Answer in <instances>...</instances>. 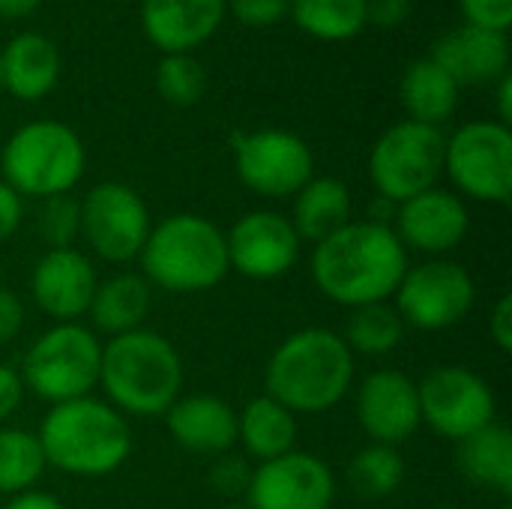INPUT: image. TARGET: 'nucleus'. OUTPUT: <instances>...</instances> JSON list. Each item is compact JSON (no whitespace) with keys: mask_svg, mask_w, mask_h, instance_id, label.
<instances>
[{"mask_svg":"<svg viewBox=\"0 0 512 509\" xmlns=\"http://www.w3.org/2000/svg\"><path fill=\"white\" fill-rule=\"evenodd\" d=\"M87 153L78 132L57 120H33L9 135L0 153L3 183L21 198L69 195L84 177Z\"/></svg>","mask_w":512,"mask_h":509,"instance_id":"obj_6","label":"nucleus"},{"mask_svg":"<svg viewBox=\"0 0 512 509\" xmlns=\"http://www.w3.org/2000/svg\"><path fill=\"white\" fill-rule=\"evenodd\" d=\"M45 456L36 432L18 426H0V495L30 492L45 474Z\"/></svg>","mask_w":512,"mask_h":509,"instance_id":"obj_30","label":"nucleus"},{"mask_svg":"<svg viewBox=\"0 0 512 509\" xmlns=\"http://www.w3.org/2000/svg\"><path fill=\"white\" fill-rule=\"evenodd\" d=\"M288 15L315 39L345 42L369 24V0H288Z\"/></svg>","mask_w":512,"mask_h":509,"instance_id":"obj_28","label":"nucleus"},{"mask_svg":"<svg viewBox=\"0 0 512 509\" xmlns=\"http://www.w3.org/2000/svg\"><path fill=\"white\" fill-rule=\"evenodd\" d=\"M333 501V468L306 450H291L279 459L261 462L246 486L249 509H330Z\"/></svg>","mask_w":512,"mask_h":509,"instance_id":"obj_14","label":"nucleus"},{"mask_svg":"<svg viewBox=\"0 0 512 509\" xmlns=\"http://www.w3.org/2000/svg\"><path fill=\"white\" fill-rule=\"evenodd\" d=\"M348 483L360 498H390L405 483V459L399 447L369 444L348 465Z\"/></svg>","mask_w":512,"mask_h":509,"instance_id":"obj_31","label":"nucleus"},{"mask_svg":"<svg viewBox=\"0 0 512 509\" xmlns=\"http://www.w3.org/2000/svg\"><path fill=\"white\" fill-rule=\"evenodd\" d=\"M3 57V90L21 102H36L48 96L60 78V51L42 33H18L0 51Z\"/></svg>","mask_w":512,"mask_h":509,"instance_id":"obj_22","label":"nucleus"},{"mask_svg":"<svg viewBox=\"0 0 512 509\" xmlns=\"http://www.w3.org/2000/svg\"><path fill=\"white\" fill-rule=\"evenodd\" d=\"M36 438L45 465L72 477L114 474L132 453L129 420L93 396L51 405L39 423Z\"/></svg>","mask_w":512,"mask_h":509,"instance_id":"obj_4","label":"nucleus"},{"mask_svg":"<svg viewBox=\"0 0 512 509\" xmlns=\"http://www.w3.org/2000/svg\"><path fill=\"white\" fill-rule=\"evenodd\" d=\"M357 423L372 444H405L423 426L417 381L399 369L369 372L357 387Z\"/></svg>","mask_w":512,"mask_h":509,"instance_id":"obj_16","label":"nucleus"},{"mask_svg":"<svg viewBox=\"0 0 512 509\" xmlns=\"http://www.w3.org/2000/svg\"><path fill=\"white\" fill-rule=\"evenodd\" d=\"M99 366V336L78 321H69L48 327L30 342L18 375L24 381V390H30L42 402L60 405L93 396V390L99 387Z\"/></svg>","mask_w":512,"mask_h":509,"instance_id":"obj_7","label":"nucleus"},{"mask_svg":"<svg viewBox=\"0 0 512 509\" xmlns=\"http://www.w3.org/2000/svg\"><path fill=\"white\" fill-rule=\"evenodd\" d=\"M345 345L351 354H366V357H384L396 351L405 339V321L399 318L396 306L390 303H369L357 306L348 315L345 324Z\"/></svg>","mask_w":512,"mask_h":509,"instance_id":"obj_29","label":"nucleus"},{"mask_svg":"<svg viewBox=\"0 0 512 509\" xmlns=\"http://www.w3.org/2000/svg\"><path fill=\"white\" fill-rule=\"evenodd\" d=\"M156 90L171 105H195L207 90V72L192 54H165L156 66Z\"/></svg>","mask_w":512,"mask_h":509,"instance_id":"obj_32","label":"nucleus"},{"mask_svg":"<svg viewBox=\"0 0 512 509\" xmlns=\"http://www.w3.org/2000/svg\"><path fill=\"white\" fill-rule=\"evenodd\" d=\"M3 509H66L54 495L48 492H39V489H30V492H21L15 498H9V504Z\"/></svg>","mask_w":512,"mask_h":509,"instance_id":"obj_42","label":"nucleus"},{"mask_svg":"<svg viewBox=\"0 0 512 509\" xmlns=\"http://www.w3.org/2000/svg\"><path fill=\"white\" fill-rule=\"evenodd\" d=\"M459 87L495 84L510 72V39L507 33L459 24L447 30L429 54Z\"/></svg>","mask_w":512,"mask_h":509,"instance_id":"obj_19","label":"nucleus"},{"mask_svg":"<svg viewBox=\"0 0 512 509\" xmlns=\"http://www.w3.org/2000/svg\"><path fill=\"white\" fill-rule=\"evenodd\" d=\"M150 291L153 288L141 273H114L96 285L87 315L93 318V327L108 339L141 330L153 303Z\"/></svg>","mask_w":512,"mask_h":509,"instance_id":"obj_23","label":"nucleus"},{"mask_svg":"<svg viewBox=\"0 0 512 509\" xmlns=\"http://www.w3.org/2000/svg\"><path fill=\"white\" fill-rule=\"evenodd\" d=\"M231 15L249 27H270L288 15V0H225Z\"/></svg>","mask_w":512,"mask_h":509,"instance_id":"obj_35","label":"nucleus"},{"mask_svg":"<svg viewBox=\"0 0 512 509\" xmlns=\"http://www.w3.org/2000/svg\"><path fill=\"white\" fill-rule=\"evenodd\" d=\"M24 399V381L15 369L0 363V423H6Z\"/></svg>","mask_w":512,"mask_h":509,"instance_id":"obj_40","label":"nucleus"},{"mask_svg":"<svg viewBox=\"0 0 512 509\" xmlns=\"http://www.w3.org/2000/svg\"><path fill=\"white\" fill-rule=\"evenodd\" d=\"M300 237L282 213L252 210L240 216L225 234L228 264L246 279L270 282L294 270L300 258Z\"/></svg>","mask_w":512,"mask_h":509,"instance_id":"obj_15","label":"nucleus"},{"mask_svg":"<svg viewBox=\"0 0 512 509\" xmlns=\"http://www.w3.org/2000/svg\"><path fill=\"white\" fill-rule=\"evenodd\" d=\"M444 174L483 204L507 207L512 198V132L498 120H471L444 144Z\"/></svg>","mask_w":512,"mask_h":509,"instance_id":"obj_9","label":"nucleus"},{"mask_svg":"<svg viewBox=\"0 0 512 509\" xmlns=\"http://www.w3.org/2000/svg\"><path fill=\"white\" fill-rule=\"evenodd\" d=\"M444 144L438 126L402 120L390 126L369 153V180L378 198L393 207L435 189L444 174Z\"/></svg>","mask_w":512,"mask_h":509,"instance_id":"obj_8","label":"nucleus"},{"mask_svg":"<svg viewBox=\"0 0 512 509\" xmlns=\"http://www.w3.org/2000/svg\"><path fill=\"white\" fill-rule=\"evenodd\" d=\"M408 270V249L399 243L393 225L372 219L348 222L327 240L315 243L309 273L315 288L345 306L387 303Z\"/></svg>","mask_w":512,"mask_h":509,"instance_id":"obj_1","label":"nucleus"},{"mask_svg":"<svg viewBox=\"0 0 512 509\" xmlns=\"http://www.w3.org/2000/svg\"><path fill=\"white\" fill-rule=\"evenodd\" d=\"M456 465L465 480L501 498L512 495V435L504 423H489L456 444Z\"/></svg>","mask_w":512,"mask_h":509,"instance_id":"obj_24","label":"nucleus"},{"mask_svg":"<svg viewBox=\"0 0 512 509\" xmlns=\"http://www.w3.org/2000/svg\"><path fill=\"white\" fill-rule=\"evenodd\" d=\"M24 222V198L0 180V243L9 240Z\"/></svg>","mask_w":512,"mask_h":509,"instance_id":"obj_39","label":"nucleus"},{"mask_svg":"<svg viewBox=\"0 0 512 509\" xmlns=\"http://www.w3.org/2000/svg\"><path fill=\"white\" fill-rule=\"evenodd\" d=\"M393 231L405 249L441 258L465 243L471 231V213L456 192L435 186L396 204Z\"/></svg>","mask_w":512,"mask_h":509,"instance_id":"obj_17","label":"nucleus"},{"mask_svg":"<svg viewBox=\"0 0 512 509\" xmlns=\"http://www.w3.org/2000/svg\"><path fill=\"white\" fill-rule=\"evenodd\" d=\"M351 189L336 177H312L297 195L291 210V225L300 240L321 243L351 222Z\"/></svg>","mask_w":512,"mask_h":509,"instance_id":"obj_25","label":"nucleus"},{"mask_svg":"<svg viewBox=\"0 0 512 509\" xmlns=\"http://www.w3.org/2000/svg\"><path fill=\"white\" fill-rule=\"evenodd\" d=\"M39 237L48 249H69L81 237V204L72 195L45 198L36 216Z\"/></svg>","mask_w":512,"mask_h":509,"instance_id":"obj_33","label":"nucleus"},{"mask_svg":"<svg viewBox=\"0 0 512 509\" xmlns=\"http://www.w3.org/2000/svg\"><path fill=\"white\" fill-rule=\"evenodd\" d=\"M465 24L507 33L512 24V0H459Z\"/></svg>","mask_w":512,"mask_h":509,"instance_id":"obj_34","label":"nucleus"},{"mask_svg":"<svg viewBox=\"0 0 512 509\" xmlns=\"http://www.w3.org/2000/svg\"><path fill=\"white\" fill-rule=\"evenodd\" d=\"M354 384V354L342 333L306 327L282 339L264 369L267 396L294 417L336 408Z\"/></svg>","mask_w":512,"mask_h":509,"instance_id":"obj_2","label":"nucleus"},{"mask_svg":"<svg viewBox=\"0 0 512 509\" xmlns=\"http://www.w3.org/2000/svg\"><path fill=\"white\" fill-rule=\"evenodd\" d=\"M411 12V0H369V21L393 27L402 24Z\"/></svg>","mask_w":512,"mask_h":509,"instance_id":"obj_41","label":"nucleus"},{"mask_svg":"<svg viewBox=\"0 0 512 509\" xmlns=\"http://www.w3.org/2000/svg\"><path fill=\"white\" fill-rule=\"evenodd\" d=\"M138 261L141 276L171 294L210 291L231 273L225 231L198 213H174L153 225Z\"/></svg>","mask_w":512,"mask_h":509,"instance_id":"obj_5","label":"nucleus"},{"mask_svg":"<svg viewBox=\"0 0 512 509\" xmlns=\"http://www.w3.org/2000/svg\"><path fill=\"white\" fill-rule=\"evenodd\" d=\"M498 123L510 126L512 123V75H501L498 81Z\"/></svg>","mask_w":512,"mask_h":509,"instance_id":"obj_43","label":"nucleus"},{"mask_svg":"<svg viewBox=\"0 0 512 509\" xmlns=\"http://www.w3.org/2000/svg\"><path fill=\"white\" fill-rule=\"evenodd\" d=\"M417 396L423 423L453 444L498 420V399L492 387L465 366L432 369L417 384Z\"/></svg>","mask_w":512,"mask_h":509,"instance_id":"obj_11","label":"nucleus"},{"mask_svg":"<svg viewBox=\"0 0 512 509\" xmlns=\"http://www.w3.org/2000/svg\"><path fill=\"white\" fill-rule=\"evenodd\" d=\"M99 387L123 417H165L183 393V360L156 330H132L102 345Z\"/></svg>","mask_w":512,"mask_h":509,"instance_id":"obj_3","label":"nucleus"},{"mask_svg":"<svg viewBox=\"0 0 512 509\" xmlns=\"http://www.w3.org/2000/svg\"><path fill=\"white\" fill-rule=\"evenodd\" d=\"M225 18V0H144L141 27L165 54H189L204 45Z\"/></svg>","mask_w":512,"mask_h":509,"instance_id":"obj_20","label":"nucleus"},{"mask_svg":"<svg viewBox=\"0 0 512 509\" xmlns=\"http://www.w3.org/2000/svg\"><path fill=\"white\" fill-rule=\"evenodd\" d=\"M399 90L408 120L441 129V123L453 117L462 87L432 57H420L405 69Z\"/></svg>","mask_w":512,"mask_h":509,"instance_id":"obj_27","label":"nucleus"},{"mask_svg":"<svg viewBox=\"0 0 512 509\" xmlns=\"http://www.w3.org/2000/svg\"><path fill=\"white\" fill-rule=\"evenodd\" d=\"M96 285L99 279L93 261L75 246L45 249L30 273L33 303L54 318V324H69L87 315Z\"/></svg>","mask_w":512,"mask_h":509,"instance_id":"obj_18","label":"nucleus"},{"mask_svg":"<svg viewBox=\"0 0 512 509\" xmlns=\"http://www.w3.org/2000/svg\"><path fill=\"white\" fill-rule=\"evenodd\" d=\"M297 435V417L267 393L237 411V444H243V450L258 462H270L297 450Z\"/></svg>","mask_w":512,"mask_h":509,"instance_id":"obj_26","label":"nucleus"},{"mask_svg":"<svg viewBox=\"0 0 512 509\" xmlns=\"http://www.w3.org/2000/svg\"><path fill=\"white\" fill-rule=\"evenodd\" d=\"M438 509H465V507H438Z\"/></svg>","mask_w":512,"mask_h":509,"instance_id":"obj_47","label":"nucleus"},{"mask_svg":"<svg viewBox=\"0 0 512 509\" xmlns=\"http://www.w3.org/2000/svg\"><path fill=\"white\" fill-rule=\"evenodd\" d=\"M225 509H249L246 504H234V507H225Z\"/></svg>","mask_w":512,"mask_h":509,"instance_id":"obj_46","label":"nucleus"},{"mask_svg":"<svg viewBox=\"0 0 512 509\" xmlns=\"http://www.w3.org/2000/svg\"><path fill=\"white\" fill-rule=\"evenodd\" d=\"M249 477H252L249 465L243 459H237V456H219L213 462V468H210V486H213V492L228 495V498L246 495Z\"/></svg>","mask_w":512,"mask_h":509,"instance_id":"obj_36","label":"nucleus"},{"mask_svg":"<svg viewBox=\"0 0 512 509\" xmlns=\"http://www.w3.org/2000/svg\"><path fill=\"white\" fill-rule=\"evenodd\" d=\"M81 237L108 264H129L150 237V210L144 198L117 180L93 186L81 201Z\"/></svg>","mask_w":512,"mask_h":509,"instance_id":"obj_12","label":"nucleus"},{"mask_svg":"<svg viewBox=\"0 0 512 509\" xmlns=\"http://www.w3.org/2000/svg\"><path fill=\"white\" fill-rule=\"evenodd\" d=\"M42 0H0V18H27Z\"/></svg>","mask_w":512,"mask_h":509,"instance_id":"obj_44","label":"nucleus"},{"mask_svg":"<svg viewBox=\"0 0 512 509\" xmlns=\"http://www.w3.org/2000/svg\"><path fill=\"white\" fill-rule=\"evenodd\" d=\"M498 509H512V507H510V504H504V507H498Z\"/></svg>","mask_w":512,"mask_h":509,"instance_id":"obj_48","label":"nucleus"},{"mask_svg":"<svg viewBox=\"0 0 512 509\" xmlns=\"http://www.w3.org/2000/svg\"><path fill=\"white\" fill-rule=\"evenodd\" d=\"M231 144L240 183L264 198L297 195L315 177V156L309 144L288 129L237 132Z\"/></svg>","mask_w":512,"mask_h":509,"instance_id":"obj_13","label":"nucleus"},{"mask_svg":"<svg viewBox=\"0 0 512 509\" xmlns=\"http://www.w3.org/2000/svg\"><path fill=\"white\" fill-rule=\"evenodd\" d=\"M0 90H3V57H0Z\"/></svg>","mask_w":512,"mask_h":509,"instance_id":"obj_45","label":"nucleus"},{"mask_svg":"<svg viewBox=\"0 0 512 509\" xmlns=\"http://www.w3.org/2000/svg\"><path fill=\"white\" fill-rule=\"evenodd\" d=\"M396 312L405 327L435 333L456 327L468 318L477 303V282L474 276L447 258H432L417 267L408 264L399 288H396Z\"/></svg>","mask_w":512,"mask_h":509,"instance_id":"obj_10","label":"nucleus"},{"mask_svg":"<svg viewBox=\"0 0 512 509\" xmlns=\"http://www.w3.org/2000/svg\"><path fill=\"white\" fill-rule=\"evenodd\" d=\"M24 330V303L9 288H0V345H9Z\"/></svg>","mask_w":512,"mask_h":509,"instance_id":"obj_38","label":"nucleus"},{"mask_svg":"<svg viewBox=\"0 0 512 509\" xmlns=\"http://www.w3.org/2000/svg\"><path fill=\"white\" fill-rule=\"evenodd\" d=\"M489 336L495 342V348L501 354H510L512 351V297L510 294H501L498 303L492 306V315H489Z\"/></svg>","mask_w":512,"mask_h":509,"instance_id":"obj_37","label":"nucleus"},{"mask_svg":"<svg viewBox=\"0 0 512 509\" xmlns=\"http://www.w3.org/2000/svg\"><path fill=\"white\" fill-rule=\"evenodd\" d=\"M165 426L174 444L198 456H225L237 444V411L210 393L180 396L165 411Z\"/></svg>","mask_w":512,"mask_h":509,"instance_id":"obj_21","label":"nucleus"}]
</instances>
